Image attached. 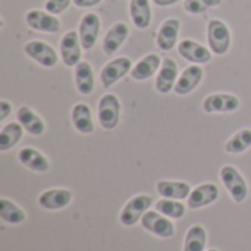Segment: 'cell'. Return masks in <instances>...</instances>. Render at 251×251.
I'll use <instances>...</instances> for the list:
<instances>
[{
  "instance_id": "obj_1",
  "label": "cell",
  "mask_w": 251,
  "mask_h": 251,
  "mask_svg": "<svg viewBox=\"0 0 251 251\" xmlns=\"http://www.w3.org/2000/svg\"><path fill=\"white\" fill-rule=\"evenodd\" d=\"M207 41L213 54H225L231 46V31L228 25L221 19H212L207 25Z\"/></svg>"
},
{
  "instance_id": "obj_2",
  "label": "cell",
  "mask_w": 251,
  "mask_h": 251,
  "mask_svg": "<svg viewBox=\"0 0 251 251\" xmlns=\"http://www.w3.org/2000/svg\"><path fill=\"white\" fill-rule=\"evenodd\" d=\"M221 181L229 193L231 199L235 203H243L249 196V187L243 175L234 166H224L221 169Z\"/></svg>"
},
{
  "instance_id": "obj_3",
  "label": "cell",
  "mask_w": 251,
  "mask_h": 251,
  "mask_svg": "<svg viewBox=\"0 0 251 251\" xmlns=\"http://www.w3.org/2000/svg\"><path fill=\"white\" fill-rule=\"evenodd\" d=\"M151 204L153 199L146 194H138L129 199L119 215V222L124 226H134L135 224H138V221H141L146 212H149Z\"/></svg>"
},
{
  "instance_id": "obj_4",
  "label": "cell",
  "mask_w": 251,
  "mask_h": 251,
  "mask_svg": "<svg viewBox=\"0 0 251 251\" xmlns=\"http://www.w3.org/2000/svg\"><path fill=\"white\" fill-rule=\"evenodd\" d=\"M97 118L103 129L112 131L121 119V101L115 94H104L99 101Z\"/></svg>"
},
{
  "instance_id": "obj_5",
  "label": "cell",
  "mask_w": 251,
  "mask_h": 251,
  "mask_svg": "<svg viewBox=\"0 0 251 251\" xmlns=\"http://www.w3.org/2000/svg\"><path fill=\"white\" fill-rule=\"evenodd\" d=\"M141 225L146 231L160 238H172L175 235V226L172 221L157 210L146 212V215L141 218Z\"/></svg>"
},
{
  "instance_id": "obj_6",
  "label": "cell",
  "mask_w": 251,
  "mask_h": 251,
  "mask_svg": "<svg viewBox=\"0 0 251 251\" xmlns=\"http://www.w3.org/2000/svg\"><path fill=\"white\" fill-rule=\"evenodd\" d=\"M24 51H25V54L28 57H31L32 60H35L38 65H41L44 68L56 66L57 60H59L56 50L50 44H47L44 41H40V40L28 41L24 46Z\"/></svg>"
},
{
  "instance_id": "obj_7",
  "label": "cell",
  "mask_w": 251,
  "mask_h": 251,
  "mask_svg": "<svg viewBox=\"0 0 251 251\" xmlns=\"http://www.w3.org/2000/svg\"><path fill=\"white\" fill-rule=\"evenodd\" d=\"M132 69V62L131 59L121 56L118 59H113L110 62H107L100 72V81L101 84L107 88L112 87L113 84H116L118 81H121L126 74H129Z\"/></svg>"
},
{
  "instance_id": "obj_8",
  "label": "cell",
  "mask_w": 251,
  "mask_h": 251,
  "mask_svg": "<svg viewBox=\"0 0 251 251\" xmlns=\"http://www.w3.org/2000/svg\"><path fill=\"white\" fill-rule=\"evenodd\" d=\"M81 40H79V34L76 31H68L62 40H60V44H59V50H60V57H62V62L72 68V66H76L79 62H81Z\"/></svg>"
},
{
  "instance_id": "obj_9",
  "label": "cell",
  "mask_w": 251,
  "mask_h": 251,
  "mask_svg": "<svg viewBox=\"0 0 251 251\" xmlns=\"http://www.w3.org/2000/svg\"><path fill=\"white\" fill-rule=\"evenodd\" d=\"M100 25L101 24H100L99 15L93 12H88L81 18L78 34H79L82 50H91L96 46L99 34H100Z\"/></svg>"
},
{
  "instance_id": "obj_10",
  "label": "cell",
  "mask_w": 251,
  "mask_h": 251,
  "mask_svg": "<svg viewBox=\"0 0 251 251\" xmlns=\"http://www.w3.org/2000/svg\"><path fill=\"white\" fill-rule=\"evenodd\" d=\"M25 22L29 28L40 31V32L54 34L60 29V21L56 18V15H51L47 10L32 9V10L26 12Z\"/></svg>"
},
{
  "instance_id": "obj_11",
  "label": "cell",
  "mask_w": 251,
  "mask_h": 251,
  "mask_svg": "<svg viewBox=\"0 0 251 251\" xmlns=\"http://www.w3.org/2000/svg\"><path fill=\"white\" fill-rule=\"evenodd\" d=\"M240 107V99L234 94L218 93L210 94L203 101V110L206 113H231Z\"/></svg>"
},
{
  "instance_id": "obj_12",
  "label": "cell",
  "mask_w": 251,
  "mask_h": 251,
  "mask_svg": "<svg viewBox=\"0 0 251 251\" xmlns=\"http://www.w3.org/2000/svg\"><path fill=\"white\" fill-rule=\"evenodd\" d=\"M176 81H178V65L174 59L165 57L156 75L154 87L160 94H168L175 88Z\"/></svg>"
},
{
  "instance_id": "obj_13",
  "label": "cell",
  "mask_w": 251,
  "mask_h": 251,
  "mask_svg": "<svg viewBox=\"0 0 251 251\" xmlns=\"http://www.w3.org/2000/svg\"><path fill=\"white\" fill-rule=\"evenodd\" d=\"M203 75H204V71L200 65H191V66H187L184 69V72L178 76V81L175 84V88L174 91L178 94V96H187L190 94L191 91H194L199 84L201 82L203 79Z\"/></svg>"
},
{
  "instance_id": "obj_14",
  "label": "cell",
  "mask_w": 251,
  "mask_h": 251,
  "mask_svg": "<svg viewBox=\"0 0 251 251\" xmlns=\"http://www.w3.org/2000/svg\"><path fill=\"white\" fill-rule=\"evenodd\" d=\"M178 53L188 62H193L196 65H203L210 62L212 59V50H209L206 46L194 41V40H182L178 43Z\"/></svg>"
},
{
  "instance_id": "obj_15",
  "label": "cell",
  "mask_w": 251,
  "mask_h": 251,
  "mask_svg": "<svg viewBox=\"0 0 251 251\" xmlns=\"http://www.w3.org/2000/svg\"><path fill=\"white\" fill-rule=\"evenodd\" d=\"M129 35V28L125 22H116L110 26V29L106 32L104 38H103V44L101 49L104 51L106 56H112L115 54L121 46L125 43V40Z\"/></svg>"
},
{
  "instance_id": "obj_16",
  "label": "cell",
  "mask_w": 251,
  "mask_h": 251,
  "mask_svg": "<svg viewBox=\"0 0 251 251\" xmlns=\"http://www.w3.org/2000/svg\"><path fill=\"white\" fill-rule=\"evenodd\" d=\"M179 29H181V22L176 18H169L166 19L159 31H157V37H156V43L157 47L163 51H169L176 46V40L179 35Z\"/></svg>"
},
{
  "instance_id": "obj_17",
  "label": "cell",
  "mask_w": 251,
  "mask_h": 251,
  "mask_svg": "<svg viewBox=\"0 0 251 251\" xmlns=\"http://www.w3.org/2000/svg\"><path fill=\"white\" fill-rule=\"evenodd\" d=\"M219 199V188L215 184L197 185L188 196V207L193 210L206 207Z\"/></svg>"
},
{
  "instance_id": "obj_18",
  "label": "cell",
  "mask_w": 251,
  "mask_h": 251,
  "mask_svg": "<svg viewBox=\"0 0 251 251\" xmlns=\"http://www.w3.org/2000/svg\"><path fill=\"white\" fill-rule=\"evenodd\" d=\"M72 200V191L65 188H53L40 194L38 204L46 210H60L65 209Z\"/></svg>"
},
{
  "instance_id": "obj_19",
  "label": "cell",
  "mask_w": 251,
  "mask_h": 251,
  "mask_svg": "<svg viewBox=\"0 0 251 251\" xmlns=\"http://www.w3.org/2000/svg\"><path fill=\"white\" fill-rule=\"evenodd\" d=\"M162 66V59L156 53H150L140 59L131 69V78L135 81H146L151 78Z\"/></svg>"
},
{
  "instance_id": "obj_20",
  "label": "cell",
  "mask_w": 251,
  "mask_h": 251,
  "mask_svg": "<svg viewBox=\"0 0 251 251\" xmlns=\"http://www.w3.org/2000/svg\"><path fill=\"white\" fill-rule=\"evenodd\" d=\"M18 159L25 168H28L34 172H38V174H44L50 169V163H49L47 157L41 151H38L32 147L21 149L18 151Z\"/></svg>"
},
{
  "instance_id": "obj_21",
  "label": "cell",
  "mask_w": 251,
  "mask_h": 251,
  "mask_svg": "<svg viewBox=\"0 0 251 251\" xmlns=\"http://www.w3.org/2000/svg\"><path fill=\"white\" fill-rule=\"evenodd\" d=\"M16 119L18 122L24 126V129L31 134V135H41L46 131V124L44 121L28 106H21L16 112Z\"/></svg>"
},
{
  "instance_id": "obj_22",
  "label": "cell",
  "mask_w": 251,
  "mask_h": 251,
  "mask_svg": "<svg viewBox=\"0 0 251 251\" xmlns=\"http://www.w3.org/2000/svg\"><path fill=\"white\" fill-rule=\"evenodd\" d=\"M157 193L162 199H171V200H185L191 194V187L187 182L182 181H159L156 184Z\"/></svg>"
},
{
  "instance_id": "obj_23",
  "label": "cell",
  "mask_w": 251,
  "mask_h": 251,
  "mask_svg": "<svg viewBox=\"0 0 251 251\" xmlns=\"http://www.w3.org/2000/svg\"><path fill=\"white\" fill-rule=\"evenodd\" d=\"M71 119L74 128L81 134H91L94 132V122L91 118V110L85 103H76L71 112Z\"/></svg>"
},
{
  "instance_id": "obj_24",
  "label": "cell",
  "mask_w": 251,
  "mask_h": 251,
  "mask_svg": "<svg viewBox=\"0 0 251 251\" xmlns=\"http://www.w3.org/2000/svg\"><path fill=\"white\" fill-rule=\"evenodd\" d=\"M75 85L82 96H88L94 91V72L91 65L85 60H81L75 66Z\"/></svg>"
},
{
  "instance_id": "obj_25",
  "label": "cell",
  "mask_w": 251,
  "mask_h": 251,
  "mask_svg": "<svg viewBox=\"0 0 251 251\" xmlns=\"http://www.w3.org/2000/svg\"><path fill=\"white\" fill-rule=\"evenodd\" d=\"M129 15L132 24L138 29H146L151 24V7L150 0H131L129 1Z\"/></svg>"
},
{
  "instance_id": "obj_26",
  "label": "cell",
  "mask_w": 251,
  "mask_h": 251,
  "mask_svg": "<svg viewBox=\"0 0 251 251\" xmlns=\"http://www.w3.org/2000/svg\"><path fill=\"white\" fill-rule=\"evenodd\" d=\"M24 126L19 122H9L1 128L0 132V151H7L15 147L22 138Z\"/></svg>"
},
{
  "instance_id": "obj_27",
  "label": "cell",
  "mask_w": 251,
  "mask_h": 251,
  "mask_svg": "<svg viewBox=\"0 0 251 251\" xmlns=\"http://www.w3.org/2000/svg\"><path fill=\"white\" fill-rule=\"evenodd\" d=\"M0 218L9 225H21L26 219V213L9 199H0Z\"/></svg>"
},
{
  "instance_id": "obj_28",
  "label": "cell",
  "mask_w": 251,
  "mask_h": 251,
  "mask_svg": "<svg viewBox=\"0 0 251 251\" xmlns=\"http://www.w3.org/2000/svg\"><path fill=\"white\" fill-rule=\"evenodd\" d=\"M207 232L201 225H193L184 240V251H204Z\"/></svg>"
},
{
  "instance_id": "obj_29",
  "label": "cell",
  "mask_w": 251,
  "mask_h": 251,
  "mask_svg": "<svg viewBox=\"0 0 251 251\" xmlns=\"http://www.w3.org/2000/svg\"><path fill=\"white\" fill-rule=\"evenodd\" d=\"M251 147V129L246 128L234 134L225 144V151L229 154H241Z\"/></svg>"
},
{
  "instance_id": "obj_30",
  "label": "cell",
  "mask_w": 251,
  "mask_h": 251,
  "mask_svg": "<svg viewBox=\"0 0 251 251\" xmlns=\"http://www.w3.org/2000/svg\"><path fill=\"white\" fill-rule=\"evenodd\" d=\"M156 210L169 219H181L185 215L187 207L179 200L162 199V200L156 201Z\"/></svg>"
},
{
  "instance_id": "obj_31",
  "label": "cell",
  "mask_w": 251,
  "mask_h": 251,
  "mask_svg": "<svg viewBox=\"0 0 251 251\" xmlns=\"http://www.w3.org/2000/svg\"><path fill=\"white\" fill-rule=\"evenodd\" d=\"M222 4V0H185L184 9L191 15H200L212 7H218Z\"/></svg>"
},
{
  "instance_id": "obj_32",
  "label": "cell",
  "mask_w": 251,
  "mask_h": 251,
  "mask_svg": "<svg viewBox=\"0 0 251 251\" xmlns=\"http://www.w3.org/2000/svg\"><path fill=\"white\" fill-rule=\"evenodd\" d=\"M71 1H72V0H47V1L44 3V7H46V10H47L49 13H51V15H59V13L65 12V10L69 7Z\"/></svg>"
},
{
  "instance_id": "obj_33",
  "label": "cell",
  "mask_w": 251,
  "mask_h": 251,
  "mask_svg": "<svg viewBox=\"0 0 251 251\" xmlns=\"http://www.w3.org/2000/svg\"><path fill=\"white\" fill-rule=\"evenodd\" d=\"M12 112V104L6 100H0V119L4 121Z\"/></svg>"
},
{
  "instance_id": "obj_34",
  "label": "cell",
  "mask_w": 251,
  "mask_h": 251,
  "mask_svg": "<svg viewBox=\"0 0 251 251\" xmlns=\"http://www.w3.org/2000/svg\"><path fill=\"white\" fill-rule=\"evenodd\" d=\"M101 1L103 0H72V3L76 7H93V6H97Z\"/></svg>"
},
{
  "instance_id": "obj_35",
  "label": "cell",
  "mask_w": 251,
  "mask_h": 251,
  "mask_svg": "<svg viewBox=\"0 0 251 251\" xmlns=\"http://www.w3.org/2000/svg\"><path fill=\"white\" fill-rule=\"evenodd\" d=\"M179 0H153L154 4L160 6V7H166V6H172L175 3H178Z\"/></svg>"
},
{
  "instance_id": "obj_36",
  "label": "cell",
  "mask_w": 251,
  "mask_h": 251,
  "mask_svg": "<svg viewBox=\"0 0 251 251\" xmlns=\"http://www.w3.org/2000/svg\"><path fill=\"white\" fill-rule=\"evenodd\" d=\"M207 251H219L218 249H212V250H207Z\"/></svg>"
}]
</instances>
